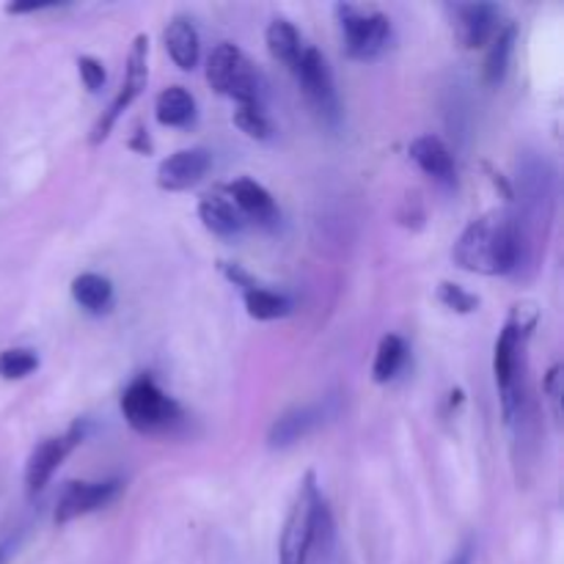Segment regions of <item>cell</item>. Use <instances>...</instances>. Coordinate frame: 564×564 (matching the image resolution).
I'll return each mask as SVG.
<instances>
[{
    "label": "cell",
    "mask_w": 564,
    "mask_h": 564,
    "mask_svg": "<svg viewBox=\"0 0 564 564\" xmlns=\"http://www.w3.org/2000/svg\"><path fill=\"white\" fill-rule=\"evenodd\" d=\"M411 160L424 171L427 176H433L441 185H455L457 165L452 158L449 147L441 141L438 135H419L411 143Z\"/></svg>",
    "instance_id": "obj_12"
},
{
    "label": "cell",
    "mask_w": 564,
    "mask_h": 564,
    "mask_svg": "<svg viewBox=\"0 0 564 564\" xmlns=\"http://www.w3.org/2000/svg\"><path fill=\"white\" fill-rule=\"evenodd\" d=\"M408 356L405 341L400 339L397 334H389L380 339L378 352H375V364H372V380L375 383H389V380L397 378V372L402 369Z\"/></svg>",
    "instance_id": "obj_22"
},
{
    "label": "cell",
    "mask_w": 564,
    "mask_h": 564,
    "mask_svg": "<svg viewBox=\"0 0 564 564\" xmlns=\"http://www.w3.org/2000/svg\"><path fill=\"white\" fill-rule=\"evenodd\" d=\"M226 193L231 196V204L237 207V213L248 215V218H253L257 224H273V220L279 218V207H275L273 196H270L259 182L242 176V180L231 182V185L226 187Z\"/></svg>",
    "instance_id": "obj_14"
},
{
    "label": "cell",
    "mask_w": 564,
    "mask_h": 564,
    "mask_svg": "<svg viewBox=\"0 0 564 564\" xmlns=\"http://www.w3.org/2000/svg\"><path fill=\"white\" fill-rule=\"evenodd\" d=\"M121 413L127 424L141 435L165 433L180 419L176 402L152 378H138L127 386L121 394Z\"/></svg>",
    "instance_id": "obj_3"
},
{
    "label": "cell",
    "mask_w": 564,
    "mask_h": 564,
    "mask_svg": "<svg viewBox=\"0 0 564 564\" xmlns=\"http://www.w3.org/2000/svg\"><path fill=\"white\" fill-rule=\"evenodd\" d=\"M207 83L209 88L237 99L240 105H259V97H262V83L251 61L229 42L218 44L207 58Z\"/></svg>",
    "instance_id": "obj_5"
},
{
    "label": "cell",
    "mask_w": 564,
    "mask_h": 564,
    "mask_svg": "<svg viewBox=\"0 0 564 564\" xmlns=\"http://www.w3.org/2000/svg\"><path fill=\"white\" fill-rule=\"evenodd\" d=\"M86 435V427L83 424H75L66 435L61 438H47L31 452L28 457V466H25V485H28V494H42L47 488V482L53 479V474L58 471V466L64 463V457L75 449L77 444L83 441Z\"/></svg>",
    "instance_id": "obj_9"
},
{
    "label": "cell",
    "mask_w": 564,
    "mask_h": 564,
    "mask_svg": "<svg viewBox=\"0 0 564 564\" xmlns=\"http://www.w3.org/2000/svg\"><path fill=\"white\" fill-rule=\"evenodd\" d=\"M77 72H80L83 86H86L91 94H97L99 88L105 86V80H108L102 61L91 58V55H80V58H77Z\"/></svg>",
    "instance_id": "obj_26"
},
{
    "label": "cell",
    "mask_w": 564,
    "mask_h": 564,
    "mask_svg": "<svg viewBox=\"0 0 564 564\" xmlns=\"http://www.w3.org/2000/svg\"><path fill=\"white\" fill-rule=\"evenodd\" d=\"M264 42H268L270 55H273L275 61H281L284 66H290V69L295 66L297 55H301L303 50L297 28L292 25L290 20H281V17L268 25V31H264Z\"/></svg>",
    "instance_id": "obj_20"
},
{
    "label": "cell",
    "mask_w": 564,
    "mask_h": 564,
    "mask_svg": "<svg viewBox=\"0 0 564 564\" xmlns=\"http://www.w3.org/2000/svg\"><path fill=\"white\" fill-rule=\"evenodd\" d=\"M72 297L88 314H105L113 306V284L105 275L83 273L72 281Z\"/></svg>",
    "instance_id": "obj_18"
},
{
    "label": "cell",
    "mask_w": 564,
    "mask_h": 564,
    "mask_svg": "<svg viewBox=\"0 0 564 564\" xmlns=\"http://www.w3.org/2000/svg\"><path fill=\"white\" fill-rule=\"evenodd\" d=\"M438 297L446 308H452V312L457 314H471L479 308L477 295L466 292L460 284H449V281H444V284L438 286Z\"/></svg>",
    "instance_id": "obj_25"
},
{
    "label": "cell",
    "mask_w": 564,
    "mask_h": 564,
    "mask_svg": "<svg viewBox=\"0 0 564 564\" xmlns=\"http://www.w3.org/2000/svg\"><path fill=\"white\" fill-rule=\"evenodd\" d=\"M119 494V479H105V482H69L61 490L58 501H55V523L64 527V523L75 521V518L102 510Z\"/></svg>",
    "instance_id": "obj_8"
},
{
    "label": "cell",
    "mask_w": 564,
    "mask_h": 564,
    "mask_svg": "<svg viewBox=\"0 0 564 564\" xmlns=\"http://www.w3.org/2000/svg\"><path fill=\"white\" fill-rule=\"evenodd\" d=\"M471 545H463V549L460 551H457V554L455 556H452V560L449 562H446V564H471Z\"/></svg>",
    "instance_id": "obj_30"
},
{
    "label": "cell",
    "mask_w": 564,
    "mask_h": 564,
    "mask_svg": "<svg viewBox=\"0 0 564 564\" xmlns=\"http://www.w3.org/2000/svg\"><path fill=\"white\" fill-rule=\"evenodd\" d=\"M297 83H301L303 94L308 97V102L314 105L319 116H323L328 124H336L339 121V97H336L334 75H330V66L325 61V55L319 53L317 47H303L301 55H297L295 66Z\"/></svg>",
    "instance_id": "obj_6"
},
{
    "label": "cell",
    "mask_w": 564,
    "mask_h": 564,
    "mask_svg": "<svg viewBox=\"0 0 564 564\" xmlns=\"http://www.w3.org/2000/svg\"><path fill=\"white\" fill-rule=\"evenodd\" d=\"M147 53H149V39L143 36V33H138L135 42H132L130 58H127V77H124V83H121V91L116 94V99L108 105V110H105L102 119L97 121V127H94V132H91L94 147H97V143H102L105 138L110 135L116 119H119V116L130 108L132 99H135L138 94L147 88V80H149Z\"/></svg>",
    "instance_id": "obj_7"
},
{
    "label": "cell",
    "mask_w": 564,
    "mask_h": 564,
    "mask_svg": "<svg viewBox=\"0 0 564 564\" xmlns=\"http://www.w3.org/2000/svg\"><path fill=\"white\" fill-rule=\"evenodd\" d=\"M154 116L163 127H187L196 119V99L187 88L169 86L154 99Z\"/></svg>",
    "instance_id": "obj_17"
},
{
    "label": "cell",
    "mask_w": 564,
    "mask_h": 564,
    "mask_svg": "<svg viewBox=\"0 0 564 564\" xmlns=\"http://www.w3.org/2000/svg\"><path fill=\"white\" fill-rule=\"evenodd\" d=\"M323 422V411L317 405H303L292 408V411L281 413L273 424H270L268 444L273 449H286V446L297 444L301 438H306L317 424Z\"/></svg>",
    "instance_id": "obj_13"
},
{
    "label": "cell",
    "mask_w": 564,
    "mask_h": 564,
    "mask_svg": "<svg viewBox=\"0 0 564 564\" xmlns=\"http://www.w3.org/2000/svg\"><path fill=\"white\" fill-rule=\"evenodd\" d=\"M220 273H224L226 279H229L235 286H242V290H251V286H257V281H253L251 275H248L246 270L240 268V264L220 262Z\"/></svg>",
    "instance_id": "obj_28"
},
{
    "label": "cell",
    "mask_w": 564,
    "mask_h": 564,
    "mask_svg": "<svg viewBox=\"0 0 564 564\" xmlns=\"http://www.w3.org/2000/svg\"><path fill=\"white\" fill-rule=\"evenodd\" d=\"M55 3H39V0H31V3H9L6 6V14H28V11H42L53 9Z\"/></svg>",
    "instance_id": "obj_29"
},
{
    "label": "cell",
    "mask_w": 564,
    "mask_h": 564,
    "mask_svg": "<svg viewBox=\"0 0 564 564\" xmlns=\"http://www.w3.org/2000/svg\"><path fill=\"white\" fill-rule=\"evenodd\" d=\"M521 220L510 213H488L463 231L452 259L468 273L507 275L521 264Z\"/></svg>",
    "instance_id": "obj_1"
},
{
    "label": "cell",
    "mask_w": 564,
    "mask_h": 564,
    "mask_svg": "<svg viewBox=\"0 0 564 564\" xmlns=\"http://www.w3.org/2000/svg\"><path fill=\"white\" fill-rule=\"evenodd\" d=\"M345 50L356 61H375L391 42V20L378 9L356 3L336 6Z\"/></svg>",
    "instance_id": "obj_4"
},
{
    "label": "cell",
    "mask_w": 564,
    "mask_h": 564,
    "mask_svg": "<svg viewBox=\"0 0 564 564\" xmlns=\"http://www.w3.org/2000/svg\"><path fill=\"white\" fill-rule=\"evenodd\" d=\"M163 39L165 50H169V55L174 58V64L180 66V69L191 72L193 66L198 64V50H202V44H198V33L187 17H174V20L165 25Z\"/></svg>",
    "instance_id": "obj_16"
},
{
    "label": "cell",
    "mask_w": 564,
    "mask_h": 564,
    "mask_svg": "<svg viewBox=\"0 0 564 564\" xmlns=\"http://www.w3.org/2000/svg\"><path fill=\"white\" fill-rule=\"evenodd\" d=\"M449 11L455 36L468 50L485 47L501 28L499 9L494 3H455Z\"/></svg>",
    "instance_id": "obj_10"
},
{
    "label": "cell",
    "mask_w": 564,
    "mask_h": 564,
    "mask_svg": "<svg viewBox=\"0 0 564 564\" xmlns=\"http://www.w3.org/2000/svg\"><path fill=\"white\" fill-rule=\"evenodd\" d=\"M323 534H330V516L319 496L317 479L308 471L301 479V488L286 512L279 543V564H308L312 549L323 540Z\"/></svg>",
    "instance_id": "obj_2"
},
{
    "label": "cell",
    "mask_w": 564,
    "mask_h": 564,
    "mask_svg": "<svg viewBox=\"0 0 564 564\" xmlns=\"http://www.w3.org/2000/svg\"><path fill=\"white\" fill-rule=\"evenodd\" d=\"M235 124L253 141H270L273 138V121L264 116L262 105H240L235 110Z\"/></svg>",
    "instance_id": "obj_23"
},
{
    "label": "cell",
    "mask_w": 564,
    "mask_h": 564,
    "mask_svg": "<svg viewBox=\"0 0 564 564\" xmlns=\"http://www.w3.org/2000/svg\"><path fill=\"white\" fill-rule=\"evenodd\" d=\"M242 301H246L248 314H251L253 319H284L292 314L290 297L264 290V286L259 284L251 286V290H242Z\"/></svg>",
    "instance_id": "obj_21"
},
{
    "label": "cell",
    "mask_w": 564,
    "mask_h": 564,
    "mask_svg": "<svg viewBox=\"0 0 564 564\" xmlns=\"http://www.w3.org/2000/svg\"><path fill=\"white\" fill-rule=\"evenodd\" d=\"M516 36L518 28L512 25V22H507V25H501L499 31H496V36L490 39L488 58H485V83H488V86H499L507 77L512 47H516Z\"/></svg>",
    "instance_id": "obj_19"
},
{
    "label": "cell",
    "mask_w": 564,
    "mask_h": 564,
    "mask_svg": "<svg viewBox=\"0 0 564 564\" xmlns=\"http://www.w3.org/2000/svg\"><path fill=\"white\" fill-rule=\"evenodd\" d=\"M213 154L207 149H180L158 165V185L163 191H187L207 176Z\"/></svg>",
    "instance_id": "obj_11"
},
{
    "label": "cell",
    "mask_w": 564,
    "mask_h": 564,
    "mask_svg": "<svg viewBox=\"0 0 564 564\" xmlns=\"http://www.w3.org/2000/svg\"><path fill=\"white\" fill-rule=\"evenodd\" d=\"M39 367V356L25 347H11L0 352V378L3 380H22Z\"/></svg>",
    "instance_id": "obj_24"
},
{
    "label": "cell",
    "mask_w": 564,
    "mask_h": 564,
    "mask_svg": "<svg viewBox=\"0 0 564 564\" xmlns=\"http://www.w3.org/2000/svg\"><path fill=\"white\" fill-rule=\"evenodd\" d=\"M198 218H202L204 229L218 237L240 235L242 226H246V220L237 213L235 204L220 196V193H209V196H204L198 202Z\"/></svg>",
    "instance_id": "obj_15"
},
{
    "label": "cell",
    "mask_w": 564,
    "mask_h": 564,
    "mask_svg": "<svg viewBox=\"0 0 564 564\" xmlns=\"http://www.w3.org/2000/svg\"><path fill=\"white\" fill-rule=\"evenodd\" d=\"M543 394L549 397L551 413L556 422H562V367H551L543 380Z\"/></svg>",
    "instance_id": "obj_27"
},
{
    "label": "cell",
    "mask_w": 564,
    "mask_h": 564,
    "mask_svg": "<svg viewBox=\"0 0 564 564\" xmlns=\"http://www.w3.org/2000/svg\"><path fill=\"white\" fill-rule=\"evenodd\" d=\"M9 562V549H0V564Z\"/></svg>",
    "instance_id": "obj_31"
}]
</instances>
